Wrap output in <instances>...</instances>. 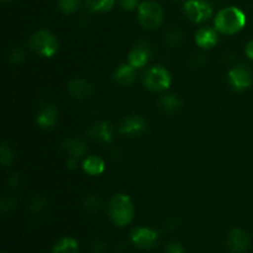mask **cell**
I'll list each match as a JSON object with an SVG mask.
<instances>
[{"mask_svg": "<svg viewBox=\"0 0 253 253\" xmlns=\"http://www.w3.org/2000/svg\"><path fill=\"white\" fill-rule=\"evenodd\" d=\"M158 104H160L161 109L166 113H175L178 109L182 105V100L178 98L174 94H167V95L161 96V99L158 100Z\"/></svg>", "mask_w": 253, "mask_h": 253, "instance_id": "cell-20", "label": "cell"}, {"mask_svg": "<svg viewBox=\"0 0 253 253\" xmlns=\"http://www.w3.org/2000/svg\"><path fill=\"white\" fill-rule=\"evenodd\" d=\"M195 42L202 48H211L217 43L216 31L210 27H202L195 34Z\"/></svg>", "mask_w": 253, "mask_h": 253, "instance_id": "cell-15", "label": "cell"}, {"mask_svg": "<svg viewBox=\"0 0 253 253\" xmlns=\"http://www.w3.org/2000/svg\"><path fill=\"white\" fill-rule=\"evenodd\" d=\"M89 135L91 138L101 143H110L114 138L113 126L106 121L95 124L89 131Z\"/></svg>", "mask_w": 253, "mask_h": 253, "instance_id": "cell-13", "label": "cell"}, {"mask_svg": "<svg viewBox=\"0 0 253 253\" xmlns=\"http://www.w3.org/2000/svg\"><path fill=\"white\" fill-rule=\"evenodd\" d=\"M30 46L43 57H53L58 51V40L47 30H41L32 35L30 39Z\"/></svg>", "mask_w": 253, "mask_h": 253, "instance_id": "cell-3", "label": "cell"}, {"mask_svg": "<svg viewBox=\"0 0 253 253\" xmlns=\"http://www.w3.org/2000/svg\"><path fill=\"white\" fill-rule=\"evenodd\" d=\"M68 91L73 98L81 99V100H85L89 99L94 93V88L89 82L85 79H73L71 83L68 84Z\"/></svg>", "mask_w": 253, "mask_h": 253, "instance_id": "cell-11", "label": "cell"}, {"mask_svg": "<svg viewBox=\"0 0 253 253\" xmlns=\"http://www.w3.org/2000/svg\"><path fill=\"white\" fill-rule=\"evenodd\" d=\"M37 124L43 128L53 127L58 121V111L53 105H43L40 109V113L37 114L36 118Z\"/></svg>", "mask_w": 253, "mask_h": 253, "instance_id": "cell-12", "label": "cell"}, {"mask_svg": "<svg viewBox=\"0 0 253 253\" xmlns=\"http://www.w3.org/2000/svg\"><path fill=\"white\" fill-rule=\"evenodd\" d=\"M229 82L232 88L237 91L249 89L252 85L253 77L251 71L245 66H237L229 72Z\"/></svg>", "mask_w": 253, "mask_h": 253, "instance_id": "cell-7", "label": "cell"}, {"mask_svg": "<svg viewBox=\"0 0 253 253\" xmlns=\"http://www.w3.org/2000/svg\"><path fill=\"white\" fill-rule=\"evenodd\" d=\"M83 205L88 211L95 212L100 209V200L96 197H94V195H89V197H86L85 199H84Z\"/></svg>", "mask_w": 253, "mask_h": 253, "instance_id": "cell-23", "label": "cell"}, {"mask_svg": "<svg viewBox=\"0 0 253 253\" xmlns=\"http://www.w3.org/2000/svg\"><path fill=\"white\" fill-rule=\"evenodd\" d=\"M184 12L193 22L202 24L211 17L212 7L205 0H187L184 2Z\"/></svg>", "mask_w": 253, "mask_h": 253, "instance_id": "cell-6", "label": "cell"}, {"mask_svg": "<svg viewBox=\"0 0 253 253\" xmlns=\"http://www.w3.org/2000/svg\"><path fill=\"white\" fill-rule=\"evenodd\" d=\"M158 240V232L150 227H136L131 232V242L136 247L142 250L151 249Z\"/></svg>", "mask_w": 253, "mask_h": 253, "instance_id": "cell-8", "label": "cell"}, {"mask_svg": "<svg viewBox=\"0 0 253 253\" xmlns=\"http://www.w3.org/2000/svg\"><path fill=\"white\" fill-rule=\"evenodd\" d=\"M4 253H5V252H4Z\"/></svg>", "mask_w": 253, "mask_h": 253, "instance_id": "cell-32", "label": "cell"}, {"mask_svg": "<svg viewBox=\"0 0 253 253\" xmlns=\"http://www.w3.org/2000/svg\"><path fill=\"white\" fill-rule=\"evenodd\" d=\"M172 83L169 72L163 67H152L143 76V84L152 91L167 90Z\"/></svg>", "mask_w": 253, "mask_h": 253, "instance_id": "cell-5", "label": "cell"}, {"mask_svg": "<svg viewBox=\"0 0 253 253\" xmlns=\"http://www.w3.org/2000/svg\"><path fill=\"white\" fill-rule=\"evenodd\" d=\"M77 165H78V160H77V158L68 157V160H67V167L73 169V168L77 167Z\"/></svg>", "mask_w": 253, "mask_h": 253, "instance_id": "cell-30", "label": "cell"}, {"mask_svg": "<svg viewBox=\"0 0 253 253\" xmlns=\"http://www.w3.org/2000/svg\"><path fill=\"white\" fill-rule=\"evenodd\" d=\"M115 0H85V5L90 11L106 12L113 9Z\"/></svg>", "mask_w": 253, "mask_h": 253, "instance_id": "cell-21", "label": "cell"}, {"mask_svg": "<svg viewBox=\"0 0 253 253\" xmlns=\"http://www.w3.org/2000/svg\"><path fill=\"white\" fill-rule=\"evenodd\" d=\"M227 246L234 253H244L250 247V236L241 229H234L227 236Z\"/></svg>", "mask_w": 253, "mask_h": 253, "instance_id": "cell-10", "label": "cell"}, {"mask_svg": "<svg viewBox=\"0 0 253 253\" xmlns=\"http://www.w3.org/2000/svg\"><path fill=\"white\" fill-rule=\"evenodd\" d=\"M138 20L148 30L157 29L163 21V10L157 2L143 1L138 5Z\"/></svg>", "mask_w": 253, "mask_h": 253, "instance_id": "cell-4", "label": "cell"}, {"mask_svg": "<svg viewBox=\"0 0 253 253\" xmlns=\"http://www.w3.org/2000/svg\"><path fill=\"white\" fill-rule=\"evenodd\" d=\"M12 158H14V156H12V151L11 148L9 147V146L6 145V143H2L1 146V163L4 167H9L10 165H11L12 162Z\"/></svg>", "mask_w": 253, "mask_h": 253, "instance_id": "cell-24", "label": "cell"}, {"mask_svg": "<svg viewBox=\"0 0 253 253\" xmlns=\"http://www.w3.org/2000/svg\"><path fill=\"white\" fill-rule=\"evenodd\" d=\"M59 10H61L63 14L69 15L73 14L78 10L79 5H81V0H58L57 1Z\"/></svg>", "mask_w": 253, "mask_h": 253, "instance_id": "cell-22", "label": "cell"}, {"mask_svg": "<svg viewBox=\"0 0 253 253\" xmlns=\"http://www.w3.org/2000/svg\"><path fill=\"white\" fill-rule=\"evenodd\" d=\"M25 58V51L22 48H16L10 53V62L11 63H19Z\"/></svg>", "mask_w": 253, "mask_h": 253, "instance_id": "cell-26", "label": "cell"}, {"mask_svg": "<svg viewBox=\"0 0 253 253\" xmlns=\"http://www.w3.org/2000/svg\"><path fill=\"white\" fill-rule=\"evenodd\" d=\"M84 172L90 175H100L105 169V163L96 156H90L83 163Z\"/></svg>", "mask_w": 253, "mask_h": 253, "instance_id": "cell-19", "label": "cell"}, {"mask_svg": "<svg viewBox=\"0 0 253 253\" xmlns=\"http://www.w3.org/2000/svg\"><path fill=\"white\" fill-rule=\"evenodd\" d=\"M2 1H12V0H2Z\"/></svg>", "mask_w": 253, "mask_h": 253, "instance_id": "cell-31", "label": "cell"}, {"mask_svg": "<svg viewBox=\"0 0 253 253\" xmlns=\"http://www.w3.org/2000/svg\"><path fill=\"white\" fill-rule=\"evenodd\" d=\"M62 148L68 153V157H74L77 160L83 157L86 153V145L79 138H67L62 143Z\"/></svg>", "mask_w": 253, "mask_h": 253, "instance_id": "cell-16", "label": "cell"}, {"mask_svg": "<svg viewBox=\"0 0 253 253\" xmlns=\"http://www.w3.org/2000/svg\"><path fill=\"white\" fill-rule=\"evenodd\" d=\"M146 128H147V124L141 116L131 115L128 118L124 119L120 127H119V131L123 135L135 137V136H140L141 133L145 132Z\"/></svg>", "mask_w": 253, "mask_h": 253, "instance_id": "cell-9", "label": "cell"}, {"mask_svg": "<svg viewBox=\"0 0 253 253\" xmlns=\"http://www.w3.org/2000/svg\"><path fill=\"white\" fill-rule=\"evenodd\" d=\"M119 4L126 11H132L138 6L137 0H119Z\"/></svg>", "mask_w": 253, "mask_h": 253, "instance_id": "cell-28", "label": "cell"}, {"mask_svg": "<svg viewBox=\"0 0 253 253\" xmlns=\"http://www.w3.org/2000/svg\"><path fill=\"white\" fill-rule=\"evenodd\" d=\"M166 253H185V250L179 242H169L166 247Z\"/></svg>", "mask_w": 253, "mask_h": 253, "instance_id": "cell-27", "label": "cell"}, {"mask_svg": "<svg viewBox=\"0 0 253 253\" xmlns=\"http://www.w3.org/2000/svg\"><path fill=\"white\" fill-rule=\"evenodd\" d=\"M79 244L73 237H62L54 244L52 253H78Z\"/></svg>", "mask_w": 253, "mask_h": 253, "instance_id": "cell-18", "label": "cell"}, {"mask_svg": "<svg viewBox=\"0 0 253 253\" xmlns=\"http://www.w3.org/2000/svg\"><path fill=\"white\" fill-rule=\"evenodd\" d=\"M183 35L179 30H178V31L177 30H172V31H169L167 35H166V41H167V43L172 44V46H175V44L179 43Z\"/></svg>", "mask_w": 253, "mask_h": 253, "instance_id": "cell-25", "label": "cell"}, {"mask_svg": "<svg viewBox=\"0 0 253 253\" xmlns=\"http://www.w3.org/2000/svg\"><path fill=\"white\" fill-rule=\"evenodd\" d=\"M150 56L151 51L150 48H148L147 44L140 43L130 52V54H128V63L132 67H135L136 69L141 68V67H145L146 64H147Z\"/></svg>", "mask_w": 253, "mask_h": 253, "instance_id": "cell-14", "label": "cell"}, {"mask_svg": "<svg viewBox=\"0 0 253 253\" xmlns=\"http://www.w3.org/2000/svg\"><path fill=\"white\" fill-rule=\"evenodd\" d=\"M246 15L236 6L224 7L215 17V29L225 35H235L246 25Z\"/></svg>", "mask_w": 253, "mask_h": 253, "instance_id": "cell-1", "label": "cell"}, {"mask_svg": "<svg viewBox=\"0 0 253 253\" xmlns=\"http://www.w3.org/2000/svg\"><path fill=\"white\" fill-rule=\"evenodd\" d=\"M114 79L121 85H130L136 79V68L128 64H121L114 73Z\"/></svg>", "mask_w": 253, "mask_h": 253, "instance_id": "cell-17", "label": "cell"}, {"mask_svg": "<svg viewBox=\"0 0 253 253\" xmlns=\"http://www.w3.org/2000/svg\"><path fill=\"white\" fill-rule=\"evenodd\" d=\"M246 54H247V57H249L250 59H252V61H253V40H252V41H250L249 43H247Z\"/></svg>", "mask_w": 253, "mask_h": 253, "instance_id": "cell-29", "label": "cell"}, {"mask_svg": "<svg viewBox=\"0 0 253 253\" xmlns=\"http://www.w3.org/2000/svg\"><path fill=\"white\" fill-rule=\"evenodd\" d=\"M109 215L116 226L124 227L130 224L135 215L131 198L126 194L115 195L109 205Z\"/></svg>", "mask_w": 253, "mask_h": 253, "instance_id": "cell-2", "label": "cell"}]
</instances>
